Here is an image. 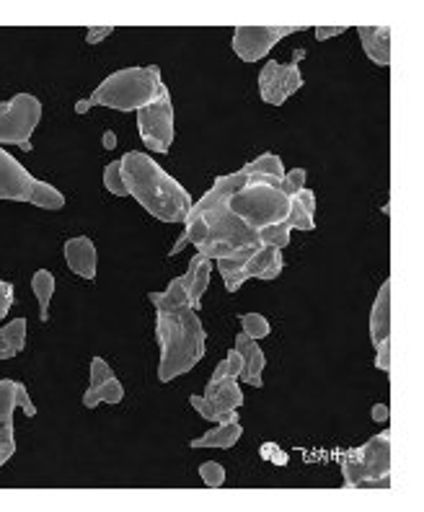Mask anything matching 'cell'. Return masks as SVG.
<instances>
[{
	"label": "cell",
	"instance_id": "cell-39",
	"mask_svg": "<svg viewBox=\"0 0 424 512\" xmlns=\"http://www.w3.org/2000/svg\"><path fill=\"white\" fill-rule=\"evenodd\" d=\"M117 145V138H114V132H106L104 135V148H114Z\"/></svg>",
	"mask_w": 424,
	"mask_h": 512
},
{
	"label": "cell",
	"instance_id": "cell-35",
	"mask_svg": "<svg viewBox=\"0 0 424 512\" xmlns=\"http://www.w3.org/2000/svg\"><path fill=\"white\" fill-rule=\"evenodd\" d=\"M262 456L269 458V461L275 463V466H287V453H282L275 443H267L262 448Z\"/></svg>",
	"mask_w": 424,
	"mask_h": 512
},
{
	"label": "cell",
	"instance_id": "cell-28",
	"mask_svg": "<svg viewBox=\"0 0 424 512\" xmlns=\"http://www.w3.org/2000/svg\"><path fill=\"white\" fill-rule=\"evenodd\" d=\"M241 368H244V363H241V355L236 352V347H233L228 355H225V360H220V365L215 370H212V378L210 383H218V381H225V378H236L241 375Z\"/></svg>",
	"mask_w": 424,
	"mask_h": 512
},
{
	"label": "cell",
	"instance_id": "cell-10",
	"mask_svg": "<svg viewBox=\"0 0 424 512\" xmlns=\"http://www.w3.org/2000/svg\"><path fill=\"white\" fill-rule=\"evenodd\" d=\"M189 404L207 422L225 425V422L238 419L236 412L244 404V394H241V386H238L236 378H225V381L218 383H207L205 394H192Z\"/></svg>",
	"mask_w": 424,
	"mask_h": 512
},
{
	"label": "cell",
	"instance_id": "cell-3",
	"mask_svg": "<svg viewBox=\"0 0 424 512\" xmlns=\"http://www.w3.org/2000/svg\"><path fill=\"white\" fill-rule=\"evenodd\" d=\"M119 171L125 179L127 197H135L148 215L161 223H184L192 207V194L174 176L166 174V169H161L148 153H125L119 161Z\"/></svg>",
	"mask_w": 424,
	"mask_h": 512
},
{
	"label": "cell",
	"instance_id": "cell-18",
	"mask_svg": "<svg viewBox=\"0 0 424 512\" xmlns=\"http://www.w3.org/2000/svg\"><path fill=\"white\" fill-rule=\"evenodd\" d=\"M357 37H360L365 55L375 65H383V68L391 65V29L388 26H360Z\"/></svg>",
	"mask_w": 424,
	"mask_h": 512
},
{
	"label": "cell",
	"instance_id": "cell-13",
	"mask_svg": "<svg viewBox=\"0 0 424 512\" xmlns=\"http://www.w3.org/2000/svg\"><path fill=\"white\" fill-rule=\"evenodd\" d=\"M285 269V259H282V249H275V246H259L254 254L249 256L241 267V272L225 280V290L228 293H236L246 280H277Z\"/></svg>",
	"mask_w": 424,
	"mask_h": 512
},
{
	"label": "cell",
	"instance_id": "cell-14",
	"mask_svg": "<svg viewBox=\"0 0 424 512\" xmlns=\"http://www.w3.org/2000/svg\"><path fill=\"white\" fill-rule=\"evenodd\" d=\"M125 399V386L114 375L112 365L106 363L104 357L91 360V386L83 394V406L96 409L99 404H122Z\"/></svg>",
	"mask_w": 424,
	"mask_h": 512
},
{
	"label": "cell",
	"instance_id": "cell-27",
	"mask_svg": "<svg viewBox=\"0 0 424 512\" xmlns=\"http://www.w3.org/2000/svg\"><path fill=\"white\" fill-rule=\"evenodd\" d=\"M259 244L275 246V249H285V246L290 244V225L282 220V223L264 225V228H259Z\"/></svg>",
	"mask_w": 424,
	"mask_h": 512
},
{
	"label": "cell",
	"instance_id": "cell-19",
	"mask_svg": "<svg viewBox=\"0 0 424 512\" xmlns=\"http://www.w3.org/2000/svg\"><path fill=\"white\" fill-rule=\"evenodd\" d=\"M313 215H316V194L303 187L295 197H290L285 223L290 225V231H313L316 228Z\"/></svg>",
	"mask_w": 424,
	"mask_h": 512
},
{
	"label": "cell",
	"instance_id": "cell-25",
	"mask_svg": "<svg viewBox=\"0 0 424 512\" xmlns=\"http://www.w3.org/2000/svg\"><path fill=\"white\" fill-rule=\"evenodd\" d=\"M241 171H244V174L272 176V179H282V176H285V166H282V158L277 156V153H262L259 158L246 163Z\"/></svg>",
	"mask_w": 424,
	"mask_h": 512
},
{
	"label": "cell",
	"instance_id": "cell-5",
	"mask_svg": "<svg viewBox=\"0 0 424 512\" xmlns=\"http://www.w3.org/2000/svg\"><path fill=\"white\" fill-rule=\"evenodd\" d=\"M228 210L244 220L251 228H264V225L282 223L290 210V197L282 192L280 179L262 174H249L246 184L238 192L231 194Z\"/></svg>",
	"mask_w": 424,
	"mask_h": 512
},
{
	"label": "cell",
	"instance_id": "cell-29",
	"mask_svg": "<svg viewBox=\"0 0 424 512\" xmlns=\"http://www.w3.org/2000/svg\"><path fill=\"white\" fill-rule=\"evenodd\" d=\"M241 326H244L246 337L254 339V342L269 337V331H272V326H269V321L264 319L262 313H246V316H241Z\"/></svg>",
	"mask_w": 424,
	"mask_h": 512
},
{
	"label": "cell",
	"instance_id": "cell-22",
	"mask_svg": "<svg viewBox=\"0 0 424 512\" xmlns=\"http://www.w3.org/2000/svg\"><path fill=\"white\" fill-rule=\"evenodd\" d=\"M241 435H244V427H241V422L238 419H233V422H225V425H218L212 427V430H207L202 438L192 440V448H233V445L241 440Z\"/></svg>",
	"mask_w": 424,
	"mask_h": 512
},
{
	"label": "cell",
	"instance_id": "cell-33",
	"mask_svg": "<svg viewBox=\"0 0 424 512\" xmlns=\"http://www.w3.org/2000/svg\"><path fill=\"white\" fill-rule=\"evenodd\" d=\"M13 300H16V290H13L11 282L0 280V319H6L8 311H11Z\"/></svg>",
	"mask_w": 424,
	"mask_h": 512
},
{
	"label": "cell",
	"instance_id": "cell-20",
	"mask_svg": "<svg viewBox=\"0 0 424 512\" xmlns=\"http://www.w3.org/2000/svg\"><path fill=\"white\" fill-rule=\"evenodd\" d=\"M370 339L375 344H381L383 339H391V280H386L378 290V298L373 303V313H370Z\"/></svg>",
	"mask_w": 424,
	"mask_h": 512
},
{
	"label": "cell",
	"instance_id": "cell-26",
	"mask_svg": "<svg viewBox=\"0 0 424 512\" xmlns=\"http://www.w3.org/2000/svg\"><path fill=\"white\" fill-rule=\"evenodd\" d=\"M34 207H42V210H63L65 207V194L57 187L47 182H39L37 189H34Z\"/></svg>",
	"mask_w": 424,
	"mask_h": 512
},
{
	"label": "cell",
	"instance_id": "cell-38",
	"mask_svg": "<svg viewBox=\"0 0 424 512\" xmlns=\"http://www.w3.org/2000/svg\"><path fill=\"white\" fill-rule=\"evenodd\" d=\"M388 417H391V409H388V404L373 406V422H378V425H386Z\"/></svg>",
	"mask_w": 424,
	"mask_h": 512
},
{
	"label": "cell",
	"instance_id": "cell-8",
	"mask_svg": "<svg viewBox=\"0 0 424 512\" xmlns=\"http://www.w3.org/2000/svg\"><path fill=\"white\" fill-rule=\"evenodd\" d=\"M138 130L145 148L153 153H169L174 145V104L166 83L158 91L156 101H150L148 107L138 112Z\"/></svg>",
	"mask_w": 424,
	"mask_h": 512
},
{
	"label": "cell",
	"instance_id": "cell-34",
	"mask_svg": "<svg viewBox=\"0 0 424 512\" xmlns=\"http://www.w3.org/2000/svg\"><path fill=\"white\" fill-rule=\"evenodd\" d=\"M375 368L383 370V373H388L391 370V339H383L381 344H375Z\"/></svg>",
	"mask_w": 424,
	"mask_h": 512
},
{
	"label": "cell",
	"instance_id": "cell-11",
	"mask_svg": "<svg viewBox=\"0 0 424 512\" xmlns=\"http://www.w3.org/2000/svg\"><path fill=\"white\" fill-rule=\"evenodd\" d=\"M24 409L26 417H37V406L29 399L24 383L0 381V466H6L16 453V435H13V412Z\"/></svg>",
	"mask_w": 424,
	"mask_h": 512
},
{
	"label": "cell",
	"instance_id": "cell-6",
	"mask_svg": "<svg viewBox=\"0 0 424 512\" xmlns=\"http://www.w3.org/2000/svg\"><path fill=\"white\" fill-rule=\"evenodd\" d=\"M342 476L344 487H362L365 481L383 479L391 476V432L386 430L381 435L370 438L360 448H352L350 453L342 456Z\"/></svg>",
	"mask_w": 424,
	"mask_h": 512
},
{
	"label": "cell",
	"instance_id": "cell-16",
	"mask_svg": "<svg viewBox=\"0 0 424 512\" xmlns=\"http://www.w3.org/2000/svg\"><path fill=\"white\" fill-rule=\"evenodd\" d=\"M65 264L70 272H75L83 280H96V267H99V254H96V244L88 236L68 238L63 246Z\"/></svg>",
	"mask_w": 424,
	"mask_h": 512
},
{
	"label": "cell",
	"instance_id": "cell-7",
	"mask_svg": "<svg viewBox=\"0 0 424 512\" xmlns=\"http://www.w3.org/2000/svg\"><path fill=\"white\" fill-rule=\"evenodd\" d=\"M42 122V101L32 94H16L0 101V145H19L32 150V135Z\"/></svg>",
	"mask_w": 424,
	"mask_h": 512
},
{
	"label": "cell",
	"instance_id": "cell-4",
	"mask_svg": "<svg viewBox=\"0 0 424 512\" xmlns=\"http://www.w3.org/2000/svg\"><path fill=\"white\" fill-rule=\"evenodd\" d=\"M163 86L161 68L148 65V68H122L117 73L106 75L96 86V91L88 96V109L106 107L117 112H140L156 101L158 91Z\"/></svg>",
	"mask_w": 424,
	"mask_h": 512
},
{
	"label": "cell",
	"instance_id": "cell-31",
	"mask_svg": "<svg viewBox=\"0 0 424 512\" xmlns=\"http://www.w3.org/2000/svg\"><path fill=\"white\" fill-rule=\"evenodd\" d=\"M200 479L205 481V487L218 489L225 484V469L218 461H205L200 466Z\"/></svg>",
	"mask_w": 424,
	"mask_h": 512
},
{
	"label": "cell",
	"instance_id": "cell-32",
	"mask_svg": "<svg viewBox=\"0 0 424 512\" xmlns=\"http://www.w3.org/2000/svg\"><path fill=\"white\" fill-rule=\"evenodd\" d=\"M306 176H308V171H306V169L285 171V176H282V179H280L282 192H285L287 197H295V194H298L300 189L306 187Z\"/></svg>",
	"mask_w": 424,
	"mask_h": 512
},
{
	"label": "cell",
	"instance_id": "cell-12",
	"mask_svg": "<svg viewBox=\"0 0 424 512\" xmlns=\"http://www.w3.org/2000/svg\"><path fill=\"white\" fill-rule=\"evenodd\" d=\"M300 32V26H238L233 32V52L244 63H259L277 42Z\"/></svg>",
	"mask_w": 424,
	"mask_h": 512
},
{
	"label": "cell",
	"instance_id": "cell-36",
	"mask_svg": "<svg viewBox=\"0 0 424 512\" xmlns=\"http://www.w3.org/2000/svg\"><path fill=\"white\" fill-rule=\"evenodd\" d=\"M112 32H114V26H99V29H88L86 42L88 44H99V42H104V39L109 37Z\"/></svg>",
	"mask_w": 424,
	"mask_h": 512
},
{
	"label": "cell",
	"instance_id": "cell-1",
	"mask_svg": "<svg viewBox=\"0 0 424 512\" xmlns=\"http://www.w3.org/2000/svg\"><path fill=\"white\" fill-rule=\"evenodd\" d=\"M246 179H249V174H244V171L218 176L212 182L210 192L200 202H192L187 218H184V233L171 249V256L192 244L197 254L210 259V262H218V259H225V256L236 254L241 249L262 246L259 244V231L228 210L231 194L244 187Z\"/></svg>",
	"mask_w": 424,
	"mask_h": 512
},
{
	"label": "cell",
	"instance_id": "cell-30",
	"mask_svg": "<svg viewBox=\"0 0 424 512\" xmlns=\"http://www.w3.org/2000/svg\"><path fill=\"white\" fill-rule=\"evenodd\" d=\"M104 187L114 194V197H127L125 179H122V171H119V161H112L104 169Z\"/></svg>",
	"mask_w": 424,
	"mask_h": 512
},
{
	"label": "cell",
	"instance_id": "cell-17",
	"mask_svg": "<svg viewBox=\"0 0 424 512\" xmlns=\"http://www.w3.org/2000/svg\"><path fill=\"white\" fill-rule=\"evenodd\" d=\"M236 352L241 355V363H244L241 375H238V381L249 383V386L254 388H262L264 386L262 373H264V365H267V357H264L259 342L249 339L244 331H241V334L236 337Z\"/></svg>",
	"mask_w": 424,
	"mask_h": 512
},
{
	"label": "cell",
	"instance_id": "cell-24",
	"mask_svg": "<svg viewBox=\"0 0 424 512\" xmlns=\"http://www.w3.org/2000/svg\"><path fill=\"white\" fill-rule=\"evenodd\" d=\"M32 290L39 300V319L50 321V303L55 295V275L50 269H37L32 277Z\"/></svg>",
	"mask_w": 424,
	"mask_h": 512
},
{
	"label": "cell",
	"instance_id": "cell-15",
	"mask_svg": "<svg viewBox=\"0 0 424 512\" xmlns=\"http://www.w3.org/2000/svg\"><path fill=\"white\" fill-rule=\"evenodd\" d=\"M37 184L39 179H34L11 153L0 148V200L29 202L32 205Z\"/></svg>",
	"mask_w": 424,
	"mask_h": 512
},
{
	"label": "cell",
	"instance_id": "cell-37",
	"mask_svg": "<svg viewBox=\"0 0 424 512\" xmlns=\"http://www.w3.org/2000/svg\"><path fill=\"white\" fill-rule=\"evenodd\" d=\"M344 32H347L344 26H326V29H324V26H321V29H316V32H313V34H316L318 42H326V39L339 37V34H344Z\"/></svg>",
	"mask_w": 424,
	"mask_h": 512
},
{
	"label": "cell",
	"instance_id": "cell-2",
	"mask_svg": "<svg viewBox=\"0 0 424 512\" xmlns=\"http://www.w3.org/2000/svg\"><path fill=\"white\" fill-rule=\"evenodd\" d=\"M156 308V337L161 347L158 381L171 383L179 375L197 368L207 350V331L202 326L200 311L189 306V275L169 282L163 293H148Z\"/></svg>",
	"mask_w": 424,
	"mask_h": 512
},
{
	"label": "cell",
	"instance_id": "cell-23",
	"mask_svg": "<svg viewBox=\"0 0 424 512\" xmlns=\"http://www.w3.org/2000/svg\"><path fill=\"white\" fill-rule=\"evenodd\" d=\"M26 347V319H13L0 329V360H11Z\"/></svg>",
	"mask_w": 424,
	"mask_h": 512
},
{
	"label": "cell",
	"instance_id": "cell-21",
	"mask_svg": "<svg viewBox=\"0 0 424 512\" xmlns=\"http://www.w3.org/2000/svg\"><path fill=\"white\" fill-rule=\"evenodd\" d=\"M189 306L194 311H200L202 308V295L205 290L210 288V277H212V262L205 259V256H192V262H189Z\"/></svg>",
	"mask_w": 424,
	"mask_h": 512
},
{
	"label": "cell",
	"instance_id": "cell-9",
	"mask_svg": "<svg viewBox=\"0 0 424 512\" xmlns=\"http://www.w3.org/2000/svg\"><path fill=\"white\" fill-rule=\"evenodd\" d=\"M306 57V47H298L290 63H280V60H269L259 73V96L264 104L272 107H282L293 94H298L303 88V73H300V60Z\"/></svg>",
	"mask_w": 424,
	"mask_h": 512
}]
</instances>
